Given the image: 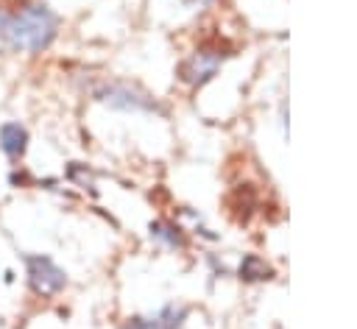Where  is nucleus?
<instances>
[{"label": "nucleus", "instance_id": "5", "mask_svg": "<svg viewBox=\"0 0 357 329\" xmlns=\"http://www.w3.org/2000/svg\"><path fill=\"white\" fill-rule=\"evenodd\" d=\"M184 321H187V307L184 304H165L156 312L128 318L120 329H181Z\"/></svg>", "mask_w": 357, "mask_h": 329}, {"label": "nucleus", "instance_id": "1", "mask_svg": "<svg viewBox=\"0 0 357 329\" xmlns=\"http://www.w3.org/2000/svg\"><path fill=\"white\" fill-rule=\"evenodd\" d=\"M59 33V17L45 3H28L8 14L6 45L20 53H42Z\"/></svg>", "mask_w": 357, "mask_h": 329}, {"label": "nucleus", "instance_id": "8", "mask_svg": "<svg viewBox=\"0 0 357 329\" xmlns=\"http://www.w3.org/2000/svg\"><path fill=\"white\" fill-rule=\"evenodd\" d=\"M240 279L243 282H262V279H271V265L262 259V257H257V254H248V257H243V262H240Z\"/></svg>", "mask_w": 357, "mask_h": 329}, {"label": "nucleus", "instance_id": "7", "mask_svg": "<svg viewBox=\"0 0 357 329\" xmlns=\"http://www.w3.org/2000/svg\"><path fill=\"white\" fill-rule=\"evenodd\" d=\"M151 240L159 243L162 248H170V251H181L187 243H184V234L176 223H167V220H153L151 223Z\"/></svg>", "mask_w": 357, "mask_h": 329}, {"label": "nucleus", "instance_id": "9", "mask_svg": "<svg viewBox=\"0 0 357 329\" xmlns=\"http://www.w3.org/2000/svg\"><path fill=\"white\" fill-rule=\"evenodd\" d=\"M6 31H8V14L0 8V50H6Z\"/></svg>", "mask_w": 357, "mask_h": 329}, {"label": "nucleus", "instance_id": "6", "mask_svg": "<svg viewBox=\"0 0 357 329\" xmlns=\"http://www.w3.org/2000/svg\"><path fill=\"white\" fill-rule=\"evenodd\" d=\"M0 151L8 156V159H22L25 151H28V131L22 123H3L0 125Z\"/></svg>", "mask_w": 357, "mask_h": 329}, {"label": "nucleus", "instance_id": "3", "mask_svg": "<svg viewBox=\"0 0 357 329\" xmlns=\"http://www.w3.org/2000/svg\"><path fill=\"white\" fill-rule=\"evenodd\" d=\"M226 56H229V53H223V50H218V47H201V50H195V53L181 64V70H178V72H181V81H184L187 86H192V89L209 84V81L218 75V70L223 67Z\"/></svg>", "mask_w": 357, "mask_h": 329}, {"label": "nucleus", "instance_id": "2", "mask_svg": "<svg viewBox=\"0 0 357 329\" xmlns=\"http://www.w3.org/2000/svg\"><path fill=\"white\" fill-rule=\"evenodd\" d=\"M25 273H28V287L39 298H53L67 287V273L59 268L47 254H28L25 257Z\"/></svg>", "mask_w": 357, "mask_h": 329}, {"label": "nucleus", "instance_id": "4", "mask_svg": "<svg viewBox=\"0 0 357 329\" xmlns=\"http://www.w3.org/2000/svg\"><path fill=\"white\" fill-rule=\"evenodd\" d=\"M95 98L112 109H120V112H156L153 98H148L145 92L134 89L128 84H106L95 92Z\"/></svg>", "mask_w": 357, "mask_h": 329}]
</instances>
